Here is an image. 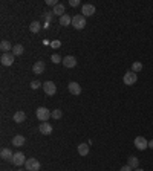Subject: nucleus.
<instances>
[{
    "instance_id": "obj_26",
    "label": "nucleus",
    "mask_w": 153,
    "mask_h": 171,
    "mask_svg": "<svg viewBox=\"0 0 153 171\" xmlns=\"http://www.w3.org/2000/svg\"><path fill=\"white\" fill-rule=\"evenodd\" d=\"M63 116V112L60 110V109H55V110H52V118L54 119H60Z\"/></svg>"
},
{
    "instance_id": "obj_23",
    "label": "nucleus",
    "mask_w": 153,
    "mask_h": 171,
    "mask_svg": "<svg viewBox=\"0 0 153 171\" xmlns=\"http://www.w3.org/2000/svg\"><path fill=\"white\" fill-rule=\"evenodd\" d=\"M23 52H25V47L22 45H15L12 47V54H14L15 57H17V55H22Z\"/></svg>"
},
{
    "instance_id": "obj_28",
    "label": "nucleus",
    "mask_w": 153,
    "mask_h": 171,
    "mask_svg": "<svg viewBox=\"0 0 153 171\" xmlns=\"http://www.w3.org/2000/svg\"><path fill=\"white\" fill-rule=\"evenodd\" d=\"M43 17L46 19V22H51V20H52V17H54V12H52V11H51V12H45V14H43Z\"/></svg>"
},
{
    "instance_id": "obj_7",
    "label": "nucleus",
    "mask_w": 153,
    "mask_h": 171,
    "mask_svg": "<svg viewBox=\"0 0 153 171\" xmlns=\"http://www.w3.org/2000/svg\"><path fill=\"white\" fill-rule=\"evenodd\" d=\"M0 61H2V64H3V66L9 67V66H12V64H14V61H15V55H14L12 52L3 54V55L0 57Z\"/></svg>"
},
{
    "instance_id": "obj_33",
    "label": "nucleus",
    "mask_w": 153,
    "mask_h": 171,
    "mask_svg": "<svg viewBox=\"0 0 153 171\" xmlns=\"http://www.w3.org/2000/svg\"><path fill=\"white\" fill-rule=\"evenodd\" d=\"M149 148L153 150V139H152V141H149Z\"/></svg>"
},
{
    "instance_id": "obj_24",
    "label": "nucleus",
    "mask_w": 153,
    "mask_h": 171,
    "mask_svg": "<svg viewBox=\"0 0 153 171\" xmlns=\"http://www.w3.org/2000/svg\"><path fill=\"white\" fill-rule=\"evenodd\" d=\"M132 72H135V73H138V72H141L142 70V63L139 61H135L133 64H132V69H130Z\"/></svg>"
},
{
    "instance_id": "obj_30",
    "label": "nucleus",
    "mask_w": 153,
    "mask_h": 171,
    "mask_svg": "<svg viewBox=\"0 0 153 171\" xmlns=\"http://www.w3.org/2000/svg\"><path fill=\"white\" fill-rule=\"evenodd\" d=\"M46 5H49V6H54V8H55V6L58 5V2H57V0H46Z\"/></svg>"
},
{
    "instance_id": "obj_14",
    "label": "nucleus",
    "mask_w": 153,
    "mask_h": 171,
    "mask_svg": "<svg viewBox=\"0 0 153 171\" xmlns=\"http://www.w3.org/2000/svg\"><path fill=\"white\" fill-rule=\"evenodd\" d=\"M11 142H12V147H23L26 139H25V136H22V135H17V136L12 137Z\"/></svg>"
},
{
    "instance_id": "obj_35",
    "label": "nucleus",
    "mask_w": 153,
    "mask_h": 171,
    "mask_svg": "<svg viewBox=\"0 0 153 171\" xmlns=\"http://www.w3.org/2000/svg\"><path fill=\"white\" fill-rule=\"evenodd\" d=\"M135 171H144V170H141V168H136V170H135Z\"/></svg>"
},
{
    "instance_id": "obj_13",
    "label": "nucleus",
    "mask_w": 153,
    "mask_h": 171,
    "mask_svg": "<svg viewBox=\"0 0 153 171\" xmlns=\"http://www.w3.org/2000/svg\"><path fill=\"white\" fill-rule=\"evenodd\" d=\"M38 130H40V133H41V135H46V136H49V135L52 133V130H54V128H52V126H51L49 122H41V124H40V127H38Z\"/></svg>"
},
{
    "instance_id": "obj_21",
    "label": "nucleus",
    "mask_w": 153,
    "mask_h": 171,
    "mask_svg": "<svg viewBox=\"0 0 153 171\" xmlns=\"http://www.w3.org/2000/svg\"><path fill=\"white\" fill-rule=\"evenodd\" d=\"M52 12H54V15H60V17H63V15H64V5H63V3H58V5L52 9Z\"/></svg>"
},
{
    "instance_id": "obj_16",
    "label": "nucleus",
    "mask_w": 153,
    "mask_h": 171,
    "mask_svg": "<svg viewBox=\"0 0 153 171\" xmlns=\"http://www.w3.org/2000/svg\"><path fill=\"white\" fill-rule=\"evenodd\" d=\"M12 156H14V153L11 151V148H2L0 151V158L3 160H11Z\"/></svg>"
},
{
    "instance_id": "obj_20",
    "label": "nucleus",
    "mask_w": 153,
    "mask_h": 171,
    "mask_svg": "<svg viewBox=\"0 0 153 171\" xmlns=\"http://www.w3.org/2000/svg\"><path fill=\"white\" fill-rule=\"evenodd\" d=\"M78 154L80 156H87L89 154V144H80L78 145Z\"/></svg>"
},
{
    "instance_id": "obj_6",
    "label": "nucleus",
    "mask_w": 153,
    "mask_h": 171,
    "mask_svg": "<svg viewBox=\"0 0 153 171\" xmlns=\"http://www.w3.org/2000/svg\"><path fill=\"white\" fill-rule=\"evenodd\" d=\"M26 158H25V154L22 153V151H17V153H14V156H12L11 162L15 165V167H22V165H25L26 163Z\"/></svg>"
},
{
    "instance_id": "obj_17",
    "label": "nucleus",
    "mask_w": 153,
    "mask_h": 171,
    "mask_svg": "<svg viewBox=\"0 0 153 171\" xmlns=\"http://www.w3.org/2000/svg\"><path fill=\"white\" fill-rule=\"evenodd\" d=\"M12 47H14V46H12L9 41H6V40H3V41L0 43V49H2V52H3V54L12 52Z\"/></svg>"
},
{
    "instance_id": "obj_5",
    "label": "nucleus",
    "mask_w": 153,
    "mask_h": 171,
    "mask_svg": "<svg viewBox=\"0 0 153 171\" xmlns=\"http://www.w3.org/2000/svg\"><path fill=\"white\" fill-rule=\"evenodd\" d=\"M40 162L34 158H31V159L26 160V163H25V170L26 171H40Z\"/></svg>"
},
{
    "instance_id": "obj_31",
    "label": "nucleus",
    "mask_w": 153,
    "mask_h": 171,
    "mask_svg": "<svg viewBox=\"0 0 153 171\" xmlns=\"http://www.w3.org/2000/svg\"><path fill=\"white\" fill-rule=\"evenodd\" d=\"M69 5H71L72 8H75V6L80 5V0H69Z\"/></svg>"
},
{
    "instance_id": "obj_3",
    "label": "nucleus",
    "mask_w": 153,
    "mask_h": 171,
    "mask_svg": "<svg viewBox=\"0 0 153 171\" xmlns=\"http://www.w3.org/2000/svg\"><path fill=\"white\" fill-rule=\"evenodd\" d=\"M133 145L136 147V150L144 151L145 148H149V141H147L144 136H136L135 137V141H133Z\"/></svg>"
},
{
    "instance_id": "obj_8",
    "label": "nucleus",
    "mask_w": 153,
    "mask_h": 171,
    "mask_svg": "<svg viewBox=\"0 0 153 171\" xmlns=\"http://www.w3.org/2000/svg\"><path fill=\"white\" fill-rule=\"evenodd\" d=\"M43 90L47 96H54L55 92H57V86L52 81H46V83H43Z\"/></svg>"
},
{
    "instance_id": "obj_18",
    "label": "nucleus",
    "mask_w": 153,
    "mask_h": 171,
    "mask_svg": "<svg viewBox=\"0 0 153 171\" xmlns=\"http://www.w3.org/2000/svg\"><path fill=\"white\" fill-rule=\"evenodd\" d=\"M127 165H130L133 170H136V168L139 167V159L135 158V156H130L129 159H127Z\"/></svg>"
},
{
    "instance_id": "obj_27",
    "label": "nucleus",
    "mask_w": 153,
    "mask_h": 171,
    "mask_svg": "<svg viewBox=\"0 0 153 171\" xmlns=\"http://www.w3.org/2000/svg\"><path fill=\"white\" fill-rule=\"evenodd\" d=\"M38 87H43V84H41L38 80H36V81H32V83H31V89H32V90H37Z\"/></svg>"
},
{
    "instance_id": "obj_9",
    "label": "nucleus",
    "mask_w": 153,
    "mask_h": 171,
    "mask_svg": "<svg viewBox=\"0 0 153 171\" xmlns=\"http://www.w3.org/2000/svg\"><path fill=\"white\" fill-rule=\"evenodd\" d=\"M95 6L94 5H90V3H84L83 5V8H81V12H83V15L84 17H90V15H94L95 14Z\"/></svg>"
},
{
    "instance_id": "obj_19",
    "label": "nucleus",
    "mask_w": 153,
    "mask_h": 171,
    "mask_svg": "<svg viewBox=\"0 0 153 171\" xmlns=\"http://www.w3.org/2000/svg\"><path fill=\"white\" fill-rule=\"evenodd\" d=\"M58 23L61 24V26H69V24H72V19L71 15H68V14H64L63 17H60Z\"/></svg>"
},
{
    "instance_id": "obj_34",
    "label": "nucleus",
    "mask_w": 153,
    "mask_h": 171,
    "mask_svg": "<svg viewBox=\"0 0 153 171\" xmlns=\"http://www.w3.org/2000/svg\"><path fill=\"white\" fill-rule=\"evenodd\" d=\"M43 28H46V29H47V28H49V22H45V24H43Z\"/></svg>"
},
{
    "instance_id": "obj_12",
    "label": "nucleus",
    "mask_w": 153,
    "mask_h": 171,
    "mask_svg": "<svg viewBox=\"0 0 153 171\" xmlns=\"http://www.w3.org/2000/svg\"><path fill=\"white\" fill-rule=\"evenodd\" d=\"M68 89H69V92H71L72 95H80L81 93V86L78 83H75V81H71L68 84Z\"/></svg>"
},
{
    "instance_id": "obj_32",
    "label": "nucleus",
    "mask_w": 153,
    "mask_h": 171,
    "mask_svg": "<svg viewBox=\"0 0 153 171\" xmlns=\"http://www.w3.org/2000/svg\"><path fill=\"white\" fill-rule=\"evenodd\" d=\"M119 171H133V168L130 167V165H124V167H121Z\"/></svg>"
},
{
    "instance_id": "obj_2",
    "label": "nucleus",
    "mask_w": 153,
    "mask_h": 171,
    "mask_svg": "<svg viewBox=\"0 0 153 171\" xmlns=\"http://www.w3.org/2000/svg\"><path fill=\"white\" fill-rule=\"evenodd\" d=\"M72 26L75 29H84L86 28V17L83 14H77L72 17Z\"/></svg>"
},
{
    "instance_id": "obj_15",
    "label": "nucleus",
    "mask_w": 153,
    "mask_h": 171,
    "mask_svg": "<svg viewBox=\"0 0 153 171\" xmlns=\"http://www.w3.org/2000/svg\"><path fill=\"white\" fill-rule=\"evenodd\" d=\"M26 121V113H25L23 110H19V112H15L14 113V122H17V124H22Z\"/></svg>"
},
{
    "instance_id": "obj_11",
    "label": "nucleus",
    "mask_w": 153,
    "mask_h": 171,
    "mask_svg": "<svg viewBox=\"0 0 153 171\" xmlns=\"http://www.w3.org/2000/svg\"><path fill=\"white\" fill-rule=\"evenodd\" d=\"M45 69H46V66H45L43 61H36L34 66H32V72L36 75H41V73H45Z\"/></svg>"
},
{
    "instance_id": "obj_36",
    "label": "nucleus",
    "mask_w": 153,
    "mask_h": 171,
    "mask_svg": "<svg viewBox=\"0 0 153 171\" xmlns=\"http://www.w3.org/2000/svg\"><path fill=\"white\" fill-rule=\"evenodd\" d=\"M19 171H26V170H19Z\"/></svg>"
},
{
    "instance_id": "obj_22",
    "label": "nucleus",
    "mask_w": 153,
    "mask_h": 171,
    "mask_svg": "<svg viewBox=\"0 0 153 171\" xmlns=\"http://www.w3.org/2000/svg\"><path fill=\"white\" fill-rule=\"evenodd\" d=\"M40 29H41V24H40V22H32L31 24H29V31H31L32 34H37Z\"/></svg>"
},
{
    "instance_id": "obj_10",
    "label": "nucleus",
    "mask_w": 153,
    "mask_h": 171,
    "mask_svg": "<svg viewBox=\"0 0 153 171\" xmlns=\"http://www.w3.org/2000/svg\"><path fill=\"white\" fill-rule=\"evenodd\" d=\"M63 66H64V67H68V69L75 67V66H77V58L72 57V55L64 57V58H63Z\"/></svg>"
},
{
    "instance_id": "obj_4",
    "label": "nucleus",
    "mask_w": 153,
    "mask_h": 171,
    "mask_svg": "<svg viewBox=\"0 0 153 171\" xmlns=\"http://www.w3.org/2000/svg\"><path fill=\"white\" fill-rule=\"evenodd\" d=\"M123 81H124V84H126V86H133V84L138 81V75H136L135 72H132V70H127V72L124 73Z\"/></svg>"
},
{
    "instance_id": "obj_1",
    "label": "nucleus",
    "mask_w": 153,
    "mask_h": 171,
    "mask_svg": "<svg viewBox=\"0 0 153 171\" xmlns=\"http://www.w3.org/2000/svg\"><path fill=\"white\" fill-rule=\"evenodd\" d=\"M36 116L38 121H41V122H47V119L49 118H52V112L46 109V107H38L36 110Z\"/></svg>"
},
{
    "instance_id": "obj_25",
    "label": "nucleus",
    "mask_w": 153,
    "mask_h": 171,
    "mask_svg": "<svg viewBox=\"0 0 153 171\" xmlns=\"http://www.w3.org/2000/svg\"><path fill=\"white\" fill-rule=\"evenodd\" d=\"M51 60H52V63H55V64H58V63H63V58L60 57L58 54H52V55H51Z\"/></svg>"
},
{
    "instance_id": "obj_29",
    "label": "nucleus",
    "mask_w": 153,
    "mask_h": 171,
    "mask_svg": "<svg viewBox=\"0 0 153 171\" xmlns=\"http://www.w3.org/2000/svg\"><path fill=\"white\" fill-rule=\"evenodd\" d=\"M51 46H52L54 49H57V47L61 46V41H60V40H54V41H51Z\"/></svg>"
}]
</instances>
